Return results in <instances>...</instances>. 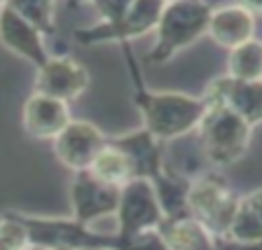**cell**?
<instances>
[{
  "mask_svg": "<svg viewBox=\"0 0 262 250\" xmlns=\"http://www.w3.org/2000/svg\"><path fill=\"white\" fill-rule=\"evenodd\" d=\"M124 54L126 73H129L131 87H134V103L143 120V129L155 136L159 143H176L194 133L204 112L206 101L204 96H190L183 92H152L145 87L143 73L136 56L131 52V44H120Z\"/></svg>",
  "mask_w": 262,
  "mask_h": 250,
  "instance_id": "6da1fadb",
  "label": "cell"
},
{
  "mask_svg": "<svg viewBox=\"0 0 262 250\" xmlns=\"http://www.w3.org/2000/svg\"><path fill=\"white\" fill-rule=\"evenodd\" d=\"M92 7L101 21L94 24V26L73 31L75 42L82 47L108 42L131 44V40L141 38V35L157 28L164 3H157V0H134V3L131 0H126V3L103 0V3H94Z\"/></svg>",
  "mask_w": 262,
  "mask_h": 250,
  "instance_id": "7a4b0ae2",
  "label": "cell"
},
{
  "mask_svg": "<svg viewBox=\"0 0 262 250\" xmlns=\"http://www.w3.org/2000/svg\"><path fill=\"white\" fill-rule=\"evenodd\" d=\"M194 133L204 162L215 171L236 164L248 152L253 126L227 105L206 101V112Z\"/></svg>",
  "mask_w": 262,
  "mask_h": 250,
  "instance_id": "3957f363",
  "label": "cell"
},
{
  "mask_svg": "<svg viewBox=\"0 0 262 250\" xmlns=\"http://www.w3.org/2000/svg\"><path fill=\"white\" fill-rule=\"evenodd\" d=\"M213 7L206 3H192V0H178V3H164L159 14L157 28H155V47L147 54L150 65L169 63L183 49L192 47L199 38L208 35V21H211Z\"/></svg>",
  "mask_w": 262,
  "mask_h": 250,
  "instance_id": "277c9868",
  "label": "cell"
},
{
  "mask_svg": "<svg viewBox=\"0 0 262 250\" xmlns=\"http://www.w3.org/2000/svg\"><path fill=\"white\" fill-rule=\"evenodd\" d=\"M14 218L26 227L31 248L47 250H124V239L96 227L77 222L73 218H49L12 211Z\"/></svg>",
  "mask_w": 262,
  "mask_h": 250,
  "instance_id": "5b68a950",
  "label": "cell"
},
{
  "mask_svg": "<svg viewBox=\"0 0 262 250\" xmlns=\"http://www.w3.org/2000/svg\"><path fill=\"white\" fill-rule=\"evenodd\" d=\"M239 199L218 171H206L190 183L187 213L204 224L215 239H225L234 222Z\"/></svg>",
  "mask_w": 262,
  "mask_h": 250,
  "instance_id": "8992f818",
  "label": "cell"
},
{
  "mask_svg": "<svg viewBox=\"0 0 262 250\" xmlns=\"http://www.w3.org/2000/svg\"><path fill=\"white\" fill-rule=\"evenodd\" d=\"M164 222V211L147 180H131L120 190V206L115 213V234L122 239L157 232Z\"/></svg>",
  "mask_w": 262,
  "mask_h": 250,
  "instance_id": "52a82bcc",
  "label": "cell"
},
{
  "mask_svg": "<svg viewBox=\"0 0 262 250\" xmlns=\"http://www.w3.org/2000/svg\"><path fill=\"white\" fill-rule=\"evenodd\" d=\"M105 145H108V136L94 122L73 120L54 138V157L75 175L92 169L94 159L101 154Z\"/></svg>",
  "mask_w": 262,
  "mask_h": 250,
  "instance_id": "ba28073f",
  "label": "cell"
},
{
  "mask_svg": "<svg viewBox=\"0 0 262 250\" xmlns=\"http://www.w3.org/2000/svg\"><path fill=\"white\" fill-rule=\"evenodd\" d=\"M120 206V187H110L96 180L89 171L73 175L71 183V208L73 220L94 227L105 218H115Z\"/></svg>",
  "mask_w": 262,
  "mask_h": 250,
  "instance_id": "9c48e42d",
  "label": "cell"
},
{
  "mask_svg": "<svg viewBox=\"0 0 262 250\" xmlns=\"http://www.w3.org/2000/svg\"><path fill=\"white\" fill-rule=\"evenodd\" d=\"M33 89L35 94L71 103L89 89V71L68 54H52L47 63L38 68Z\"/></svg>",
  "mask_w": 262,
  "mask_h": 250,
  "instance_id": "30bf717a",
  "label": "cell"
},
{
  "mask_svg": "<svg viewBox=\"0 0 262 250\" xmlns=\"http://www.w3.org/2000/svg\"><path fill=\"white\" fill-rule=\"evenodd\" d=\"M0 44L14 56L33 63L35 71L52 56L45 44V38L12 7V3L0 5Z\"/></svg>",
  "mask_w": 262,
  "mask_h": 250,
  "instance_id": "8fae6325",
  "label": "cell"
},
{
  "mask_svg": "<svg viewBox=\"0 0 262 250\" xmlns=\"http://www.w3.org/2000/svg\"><path fill=\"white\" fill-rule=\"evenodd\" d=\"M208 103H223L244 117L251 126L262 124V80L239 82L227 75H220L202 94Z\"/></svg>",
  "mask_w": 262,
  "mask_h": 250,
  "instance_id": "7c38bea8",
  "label": "cell"
},
{
  "mask_svg": "<svg viewBox=\"0 0 262 250\" xmlns=\"http://www.w3.org/2000/svg\"><path fill=\"white\" fill-rule=\"evenodd\" d=\"M73 122L68 103L33 92L21 110V126L35 141H54Z\"/></svg>",
  "mask_w": 262,
  "mask_h": 250,
  "instance_id": "4fadbf2b",
  "label": "cell"
},
{
  "mask_svg": "<svg viewBox=\"0 0 262 250\" xmlns=\"http://www.w3.org/2000/svg\"><path fill=\"white\" fill-rule=\"evenodd\" d=\"M257 16L248 5H223L213 7L208 21V38L225 49H236L255 38Z\"/></svg>",
  "mask_w": 262,
  "mask_h": 250,
  "instance_id": "5bb4252c",
  "label": "cell"
},
{
  "mask_svg": "<svg viewBox=\"0 0 262 250\" xmlns=\"http://www.w3.org/2000/svg\"><path fill=\"white\" fill-rule=\"evenodd\" d=\"M110 141L126 152L131 166H134L136 180L152 183L164 171V150H162L164 143H159L155 136H150L143 126L136 131H129L124 136H113Z\"/></svg>",
  "mask_w": 262,
  "mask_h": 250,
  "instance_id": "9a60e30c",
  "label": "cell"
},
{
  "mask_svg": "<svg viewBox=\"0 0 262 250\" xmlns=\"http://www.w3.org/2000/svg\"><path fill=\"white\" fill-rule=\"evenodd\" d=\"M157 234L166 250H215L218 241L190 213L180 218H164V222L157 227Z\"/></svg>",
  "mask_w": 262,
  "mask_h": 250,
  "instance_id": "2e32d148",
  "label": "cell"
},
{
  "mask_svg": "<svg viewBox=\"0 0 262 250\" xmlns=\"http://www.w3.org/2000/svg\"><path fill=\"white\" fill-rule=\"evenodd\" d=\"M227 239L244 241V243L262 241V187L248 192L239 199V208H236Z\"/></svg>",
  "mask_w": 262,
  "mask_h": 250,
  "instance_id": "e0dca14e",
  "label": "cell"
},
{
  "mask_svg": "<svg viewBox=\"0 0 262 250\" xmlns=\"http://www.w3.org/2000/svg\"><path fill=\"white\" fill-rule=\"evenodd\" d=\"M89 173H92L96 180L105 183V185L120 187V190L126 185V183L136 180V175H134V166H131L126 152L120 150L110 138H108V145L101 150V154L94 159Z\"/></svg>",
  "mask_w": 262,
  "mask_h": 250,
  "instance_id": "ac0fdd59",
  "label": "cell"
},
{
  "mask_svg": "<svg viewBox=\"0 0 262 250\" xmlns=\"http://www.w3.org/2000/svg\"><path fill=\"white\" fill-rule=\"evenodd\" d=\"M227 77L239 82L262 80V40L253 38L241 47L232 49L227 56Z\"/></svg>",
  "mask_w": 262,
  "mask_h": 250,
  "instance_id": "d6986e66",
  "label": "cell"
},
{
  "mask_svg": "<svg viewBox=\"0 0 262 250\" xmlns=\"http://www.w3.org/2000/svg\"><path fill=\"white\" fill-rule=\"evenodd\" d=\"M12 7H14L42 38H54L56 35V3L28 0V3H12Z\"/></svg>",
  "mask_w": 262,
  "mask_h": 250,
  "instance_id": "ffe728a7",
  "label": "cell"
},
{
  "mask_svg": "<svg viewBox=\"0 0 262 250\" xmlns=\"http://www.w3.org/2000/svg\"><path fill=\"white\" fill-rule=\"evenodd\" d=\"M0 250H31L26 227L14 218L12 211L0 218Z\"/></svg>",
  "mask_w": 262,
  "mask_h": 250,
  "instance_id": "44dd1931",
  "label": "cell"
},
{
  "mask_svg": "<svg viewBox=\"0 0 262 250\" xmlns=\"http://www.w3.org/2000/svg\"><path fill=\"white\" fill-rule=\"evenodd\" d=\"M215 250H262V241L257 243H244V241H234V239H218L215 241Z\"/></svg>",
  "mask_w": 262,
  "mask_h": 250,
  "instance_id": "7402d4cb",
  "label": "cell"
},
{
  "mask_svg": "<svg viewBox=\"0 0 262 250\" xmlns=\"http://www.w3.org/2000/svg\"><path fill=\"white\" fill-rule=\"evenodd\" d=\"M31 250H47V248H31Z\"/></svg>",
  "mask_w": 262,
  "mask_h": 250,
  "instance_id": "603a6c76",
  "label": "cell"
}]
</instances>
